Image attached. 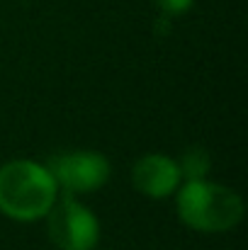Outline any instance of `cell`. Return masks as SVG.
I'll use <instances>...</instances> for the list:
<instances>
[{
    "instance_id": "cell-1",
    "label": "cell",
    "mask_w": 248,
    "mask_h": 250,
    "mask_svg": "<svg viewBox=\"0 0 248 250\" xmlns=\"http://www.w3.org/2000/svg\"><path fill=\"white\" fill-rule=\"evenodd\" d=\"M59 185L49 167L34 161H10L0 167V211L12 221H37L49 214Z\"/></svg>"
},
{
    "instance_id": "cell-2",
    "label": "cell",
    "mask_w": 248,
    "mask_h": 250,
    "mask_svg": "<svg viewBox=\"0 0 248 250\" xmlns=\"http://www.w3.org/2000/svg\"><path fill=\"white\" fill-rule=\"evenodd\" d=\"M178 216L180 221L200 233H224L241 224L244 199L219 185L204 180H187L178 187Z\"/></svg>"
},
{
    "instance_id": "cell-3",
    "label": "cell",
    "mask_w": 248,
    "mask_h": 250,
    "mask_svg": "<svg viewBox=\"0 0 248 250\" xmlns=\"http://www.w3.org/2000/svg\"><path fill=\"white\" fill-rule=\"evenodd\" d=\"M49 238L59 250H95L100 241L97 216L73 194L56 197L49 209Z\"/></svg>"
},
{
    "instance_id": "cell-4",
    "label": "cell",
    "mask_w": 248,
    "mask_h": 250,
    "mask_svg": "<svg viewBox=\"0 0 248 250\" xmlns=\"http://www.w3.org/2000/svg\"><path fill=\"white\" fill-rule=\"evenodd\" d=\"M49 172L66 194H88L110 180V161L97 151H71L49 158Z\"/></svg>"
},
{
    "instance_id": "cell-5",
    "label": "cell",
    "mask_w": 248,
    "mask_h": 250,
    "mask_svg": "<svg viewBox=\"0 0 248 250\" xmlns=\"http://www.w3.org/2000/svg\"><path fill=\"white\" fill-rule=\"evenodd\" d=\"M132 182L134 187L151 199H163L178 192L182 177H180V167L178 161H173L170 156L163 153H146L141 156L134 170H132Z\"/></svg>"
},
{
    "instance_id": "cell-6",
    "label": "cell",
    "mask_w": 248,
    "mask_h": 250,
    "mask_svg": "<svg viewBox=\"0 0 248 250\" xmlns=\"http://www.w3.org/2000/svg\"><path fill=\"white\" fill-rule=\"evenodd\" d=\"M178 167H180V177L187 182V180H204L209 167H212V161H209V153L200 146H192L182 153V158L178 161Z\"/></svg>"
},
{
    "instance_id": "cell-7",
    "label": "cell",
    "mask_w": 248,
    "mask_h": 250,
    "mask_svg": "<svg viewBox=\"0 0 248 250\" xmlns=\"http://www.w3.org/2000/svg\"><path fill=\"white\" fill-rule=\"evenodd\" d=\"M154 5L165 17H178V15H185L195 5V0H154Z\"/></svg>"
}]
</instances>
